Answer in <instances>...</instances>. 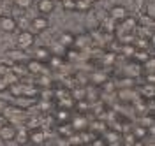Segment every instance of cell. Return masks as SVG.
Segmentation results:
<instances>
[{
    "label": "cell",
    "mask_w": 155,
    "mask_h": 146,
    "mask_svg": "<svg viewBox=\"0 0 155 146\" xmlns=\"http://www.w3.org/2000/svg\"><path fill=\"white\" fill-rule=\"evenodd\" d=\"M34 34L30 32V30H23V32H19L18 35V48L23 49V51H27L34 46Z\"/></svg>",
    "instance_id": "6da1fadb"
},
{
    "label": "cell",
    "mask_w": 155,
    "mask_h": 146,
    "mask_svg": "<svg viewBox=\"0 0 155 146\" xmlns=\"http://www.w3.org/2000/svg\"><path fill=\"white\" fill-rule=\"evenodd\" d=\"M87 2H90V4H94V2H97V0H87Z\"/></svg>",
    "instance_id": "f35d334b"
},
{
    "label": "cell",
    "mask_w": 155,
    "mask_h": 146,
    "mask_svg": "<svg viewBox=\"0 0 155 146\" xmlns=\"http://www.w3.org/2000/svg\"><path fill=\"white\" fill-rule=\"evenodd\" d=\"M134 51H136L134 48H130V46H127V44L124 46V53H125L127 57H130V55H134Z\"/></svg>",
    "instance_id": "4316f807"
},
{
    "label": "cell",
    "mask_w": 155,
    "mask_h": 146,
    "mask_svg": "<svg viewBox=\"0 0 155 146\" xmlns=\"http://www.w3.org/2000/svg\"><path fill=\"white\" fill-rule=\"evenodd\" d=\"M146 14H148V18H150V20H153V16H155V4L153 2H150V4H148V5H146Z\"/></svg>",
    "instance_id": "603a6c76"
},
{
    "label": "cell",
    "mask_w": 155,
    "mask_h": 146,
    "mask_svg": "<svg viewBox=\"0 0 155 146\" xmlns=\"http://www.w3.org/2000/svg\"><path fill=\"white\" fill-rule=\"evenodd\" d=\"M14 136H16V127L9 125V123H5V125L0 128V137H2V141H14Z\"/></svg>",
    "instance_id": "277c9868"
},
{
    "label": "cell",
    "mask_w": 155,
    "mask_h": 146,
    "mask_svg": "<svg viewBox=\"0 0 155 146\" xmlns=\"http://www.w3.org/2000/svg\"><path fill=\"white\" fill-rule=\"evenodd\" d=\"M132 146H146V143H141V141L137 139V141H134V143H132Z\"/></svg>",
    "instance_id": "8d00e7d4"
},
{
    "label": "cell",
    "mask_w": 155,
    "mask_h": 146,
    "mask_svg": "<svg viewBox=\"0 0 155 146\" xmlns=\"http://www.w3.org/2000/svg\"><path fill=\"white\" fill-rule=\"evenodd\" d=\"M30 25H32L34 32H42V30L48 28V18L46 16H35L34 20L30 21Z\"/></svg>",
    "instance_id": "5b68a950"
},
{
    "label": "cell",
    "mask_w": 155,
    "mask_h": 146,
    "mask_svg": "<svg viewBox=\"0 0 155 146\" xmlns=\"http://www.w3.org/2000/svg\"><path fill=\"white\" fill-rule=\"evenodd\" d=\"M65 11H76V0H60Z\"/></svg>",
    "instance_id": "e0dca14e"
},
{
    "label": "cell",
    "mask_w": 155,
    "mask_h": 146,
    "mask_svg": "<svg viewBox=\"0 0 155 146\" xmlns=\"http://www.w3.org/2000/svg\"><path fill=\"white\" fill-rule=\"evenodd\" d=\"M153 85H145V88H143V95L148 99H153Z\"/></svg>",
    "instance_id": "7402d4cb"
},
{
    "label": "cell",
    "mask_w": 155,
    "mask_h": 146,
    "mask_svg": "<svg viewBox=\"0 0 155 146\" xmlns=\"http://www.w3.org/2000/svg\"><path fill=\"white\" fill-rule=\"evenodd\" d=\"M90 2H87V0H76V11H88L90 9Z\"/></svg>",
    "instance_id": "d6986e66"
},
{
    "label": "cell",
    "mask_w": 155,
    "mask_h": 146,
    "mask_svg": "<svg viewBox=\"0 0 155 146\" xmlns=\"http://www.w3.org/2000/svg\"><path fill=\"white\" fill-rule=\"evenodd\" d=\"M87 127V120L83 116H76V120H74V130H83Z\"/></svg>",
    "instance_id": "2e32d148"
},
{
    "label": "cell",
    "mask_w": 155,
    "mask_h": 146,
    "mask_svg": "<svg viewBox=\"0 0 155 146\" xmlns=\"http://www.w3.org/2000/svg\"><path fill=\"white\" fill-rule=\"evenodd\" d=\"M44 139H46L44 130H39V128H35V130L28 132V141L32 143V144H41V143H44Z\"/></svg>",
    "instance_id": "52a82bcc"
},
{
    "label": "cell",
    "mask_w": 155,
    "mask_h": 146,
    "mask_svg": "<svg viewBox=\"0 0 155 146\" xmlns=\"http://www.w3.org/2000/svg\"><path fill=\"white\" fill-rule=\"evenodd\" d=\"M134 58H136V62H139V63H145L146 60L150 58V55H148L146 49H139V51H134Z\"/></svg>",
    "instance_id": "7c38bea8"
},
{
    "label": "cell",
    "mask_w": 155,
    "mask_h": 146,
    "mask_svg": "<svg viewBox=\"0 0 155 146\" xmlns=\"http://www.w3.org/2000/svg\"><path fill=\"white\" fill-rule=\"evenodd\" d=\"M139 48H141V49H146V48H148V41L139 39Z\"/></svg>",
    "instance_id": "d6a6232c"
},
{
    "label": "cell",
    "mask_w": 155,
    "mask_h": 146,
    "mask_svg": "<svg viewBox=\"0 0 155 146\" xmlns=\"http://www.w3.org/2000/svg\"><path fill=\"white\" fill-rule=\"evenodd\" d=\"M42 62H39V60H30L28 63H27V72L30 74H42Z\"/></svg>",
    "instance_id": "ba28073f"
},
{
    "label": "cell",
    "mask_w": 155,
    "mask_h": 146,
    "mask_svg": "<svg viewBox=\"0 0 155 146\" xmlns=\"http://www.w3.org/2000/svg\"><path fill=\"white\" fill-rule=\"evenodd\" d=\"M14 2V5L19 7V9H28L30 5H32V0H12Z\"/></svg>",
    "instance_id": "ffe728a7"
},
{
    "label": "cell",
    "mask_w": 155,
    "mask_h": 146,
    "mask_svg": "<svg viewBox=\"0 0 155 146\" xmlns=\"http://www.w3.org/2000/svg\"><path fill=\"white\" fill-rule=\"evenodd\" d=\"M69 118H71V115H69V109H64V107H62V109L57 113V120H58V122H62V123H67Z\"/></svg>",
    "instance_id": "4fadbf2b"
},
{
    "label": "cell",
    "mask_w": 155,
    "mask_h": 146,
    "mask_svg": "<svg viewBox=\"0 0 155 146\" xmlns=\"http://www.w3.org/2000/svg\"><path fill=\"white\" fill-rule=\"evenodd\" d=\"M41 83H42V85H51V79L49 78H41Z\"/></svg>",
    "instance_id": "d590c367"
},
{
    "label": "cell",
    "mask_w": 155,
    "mask_h": 146,
    "mask_svg": "<svg viewBox=\"0 0 155 146\" xmlns=\"http://www.w3.org/2000/svg\"><path fill=\"white\" fill-rule=\"evenodd\" d=\"M109 16H111V20L113 21H124L127 18V9L124 7V5H115V7H111V11H109Z\"/></svg>",
    "instance_id": "7a4b0ae2"
},
{
    "label": "cell",
    "mask_w": 155,
    "mask_h": 146,
    "mask_svg": "<svg viewBox=\"0 0 155 146\" xmlns=\"http://www.w3.org/2000/svg\"><path fill=\"white\" fill-rule=\"evenodd\" d=\"M90 144H92V146H107L106 143H104V141H101V139H95V141H94V143H90Z\"/></svg>",
    "instance_id": "1f68e13d"
},
{
    "label": "cell",
    "mask_w": 155,
    "mask_h": 146,
    "mask_svg": "<svg viewBox=\"0 0 155 146\" xmlns=\"http://www.w3.org/2000/svg\"><path fill=\"white\" fill-rule=\"evenodd\" d=\"M21 95H28V97H34V95H37V88H34L32 85H23Z\"/></svg>",
    "instance_id": "5bb4252c"
},
{
    "label": "cell",
    "mask_w": 155,
    "mask_h": 146,
    "mask_svg": "<svg viewBox=\"0 0 155 146\" xmlns=\"http://www.w3.org/2000/svg\"><path fill=\"white\" fill-rule=\"evenodd\" d=\"M74 106V102H72V99H64V100H60V107H64V109H69V107Z\"/></svg>",
    "instance_id": "d4e9b609"
},
{
    "label": "cell",
    "mask_w": 155,
    "mask_h": 146,
    "mask_svg": "<svg viewBox=\"0 0 155 146\" xmlns=\"http://www.w3.org/2000/svg\"><path fill=\"white\" fill-rule=\"evenodd\" d=\"M7 57H9V58H12L14 60V62H21V60H25L27 58V55H25V51H23V49H9V51H7Z\"/></svg>",
    "instance_id": "9c48e42d"
},
{
    "label": "cell",
    "mask_w": 155,
    "mask_h": 146,
    "mask_svg": "<svg viewBox=\"0 0 155 146\" xmlns=\"http://www.w3.org/2000/svg\"><path fill=\"white\" fill-rule=\"evenodd\" d=\"M115 85H113V83H106V85H104V83H102V88H104V90H106V92H115Z\"/></svg>",
    "instance_id": "f546056e"
},
{
    "label": "cell",
    "mask_w": 155,
    "mask_h": 146,
    "mask_svg": "<svg viewBox=\"0 0 155 146\" xmlns=\"http://www.w3.org/2000/svg\"><path fill=\"white\" fill-rule=\"evenodd\" d=\"M35 60H39V62H48L49 51L46 48H37V51H35Z\"/></svg>",
    "instance_id": "8fae6325"
},
{
    "label": "cell",
    "mask_w": 155,
    "mask_h": 146,
    "mask_svg": "<svg viewBox=\"0 0 155 146\" xmlns=\"http://www.w3.org/2000/svg\"><path fill=\"white\" fill-rule=\"evenodd\" d=\"M146 81H148V85H153L155 83V74L153 72H148V74H146Z\"/></svg>",
    "instance_id": "f1b7e54d"
},
{
    "label": "cell",
    "mask_w": 155,
    "mask_h": 146,
    "mask_svg": "<svg viewBox=\"0 0 155 146\" xmlns=\"http://www.w3.org/2000/svg\"><path fill=\"white\" fill-rule=\"evenodd\" d=\"M87 146H92V144H87Z\"/></svg>",
    "instance_id": "ab89813d"
},
{
    "label": "cell",
    "mask_w": 155,
    "mask_h": 146,
    "mask_svg": "<svg viewBox=\"0 0 155 146\" xmlns=\"http://www.w3.org/2000/svg\"><path fill=\"white\" fill-rule=\"evenodd\" d=\"M58 134H60V136H64V137H69L71 134H74V128L64 123V125H60V128H58Z\"/></svg>",
    "instance_id": "9a60e30c"
},
{
    "label": "cell",
    "mask_w": 155,
    "mask_h": 146,
    "mask_svg": "<svg viewBox=\"0 0 155 146\" xmlns=\"http://www.w3.org/2000/svg\"><path fill=\"white\" fill-rule=\"evenodd\" d=\"M132 136H134L136 139L145 137L146 136V128H145V127H136V128H132Z\"/></svg>",
    "instance_id": "ac0fdd59"
},
{
    "label": "cell",
    "mask_w": 155,
    "mask_h": 146,
    "mask_svg": "<svg viewBox=\"0 0 155 146\" xmlns=\"http://www.w3.org/2000/svg\"><path fill=\"white\" fill-rule=\"evenodd\" d=\"M0 27L4 32H14L16 27H18V21L14 20L12 16H2L0 18Z\"/></svg>",
    "instance_id": "3957f363"
},
{
    "label": "cell",
    "mask_w": 155,
    "mask_h": 146,
    "mask_svg": "<svg viewBox=\"0 0 155 146\" xmlns=\"http://www.w3.org/2000/svg\"><path fill=\"white\" fill-rule=\"evenodd\" d=\"M7 88H9V85L5 83V79H4L2 76H0V92H5Z\"/></svg>",
    "instance_id": "83f0119b"
},
{
    "label": "cell",
    "mask_w": 155,
    "mask_h": 146,
    "mask_svg": "<svg viewBox=\"0 0 155 146\" xmlns=\"http://www.w3.org/2000/svg\"><path fill=\"white\" fill-rule=\"evenodd\" d=\"M14 139L18 141L19 144H27L28 143V132H27V128H16V136H14Z\"/></svg>",
    "instance_id": "30bf717a"
},
{
    "label": "cell",
    "mask_w": 155,
    "mask_h": 146,
    "mask_svg": "<svg viewBox=\"0 0 155 146\" xmlns=\"http://www.w3.org/2000/svg\"><path fill=\"white\" fill-rule=\"evenodd\" d=\"M2 16H4V5L0 4V18H2Z\"/></svg>",
    "instance_id": "74e56055"
},
{
    "label": "cell",
    "mask_w": 155,
    "mask_h": 146,
    "mask_svg": "<svg viewBox=\"0 0 155 146\" xmlns=\"http://www.w3.org/2000/svg\"><path fill=\"white\" fill-rule=\"evenodd\" d=\"M37 9L41 14H51L55 11V0H39Z\"/></svg>",
    "instance_id": "8992f818"
},
{
    "label": "cell",
    "mask_w": 155,
    "mask_h": 146,
    "mask_svg": "<svg viewBox=\"0 0 155 146\" xmlns=\"http://www.w3.org/2000/svg\"><path fill=\"white\" fill-rule=\"evenodd\" d=\"M92 81L97 83V85H99V83H104V81H106V74H99V72H95V74L92 76Z\"/></svg>",
    "instance_id": "cb8c5ba5"
},
{
    "label": "cell",
    "mask_w": 155,
    "mask_h": 146,
    "mask_svg": "<svg viewBox=\"0 0 155 146\" xmlns=\"http://www.w3.org/2000/svg\"><path fill=\"white\" fill-rule=\"evenodd\" d=\"M90 127H92V130H104V128H106V125H104L102 122H94Z\"/></svg>",
    "instance_id": "484cf974"
},
{
    "label": "cell",
    "mask_w": 155,
    "mask_h": 146,
    "mask_svg": "<svg viewBox=\"0 0 155 146\" xmlns=\"http://www.w3.org/2000/svg\"><path fill=\"white\" fill-rule=\"evenodd\" d=\"M102 63L104 65H113L115 63V53H106L102 57Z\"/></svg>",
    "instance_id": "44dd1931"
},
{
    "label": "cell",
    "mask_w": 155,
    "mask_h": 146,
    "mask_svg": "<svg viewBox=\"0 0 155 146\" xmlns=\"http://www.w3.org/2000/svg\"><path fill=\"white\" fill-rule=\"evenodd\" d=\"M64 41H65V42H69V44H72V42H74V39H72L69 34H65V35H64Z\"/></svg>",
    "instance_id": "e575fe53"
},
{
    "label": "cell",
    "mask_w": 155,
    "mask_h": 146,
    "mask_svg": "<svg viewBox=\"0 0 155 146\" xmlns=\"http://www.w3.org/2000/svg\"><path fill=\"white\" fill-rule=\"evenodd\" d=\"M11 69L7 67V65H4V63H0V76H4V74H7Z\"/></svg>",
    "instance_id": "4dcf8cb0"
},
{
    "label": "cell",
    "mask_w": 155,
    "mask_h": 146,
    "mask_svg": "<svg viewBox=\"0 0 155 146\" xmlns=\"http://www.w3.org/2000/svg\"><path fill=\"white\" fill-rule=\"evenodd\" d=\"M5 123H7V116H4V115H0V128H2V127L5 125Z\"/></svg>",
    "instance_id": "836d02e7"
}]
</instances>
